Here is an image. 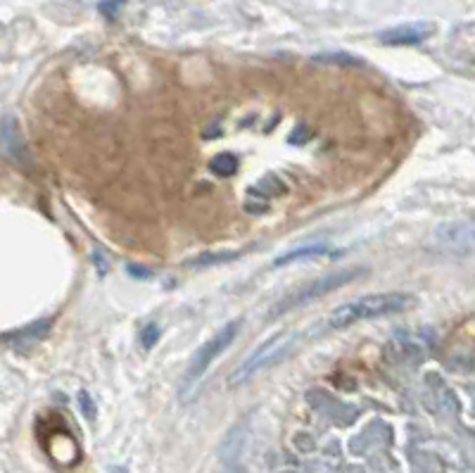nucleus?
I'll return each instance as SVG.
<instances>
[{
  "mask_svg": "<svg viewBox=\"0 0 475 473\" xmlns=\"http://www.w3.org/2000/svg\"><path fill=\"white\" fill-rule=\"evenodd\" d=\"M361 274H366V269L352 267V269H342V271H335V274H328V276L314 278L311 283L302 286L300 291H295V293L287 295V298H283L281 302L271 309V317L276 319V317H281V314H287V312H292V309L302 307V304L314 302L316 298H323V295H328V293L337 291V288L347 286V283L355 281V278H359Z\"/></svg>",
  "mask_w": 475,
  "mask_h": 473,
  "instance_id": "4",
  "label": "nucleus"
},
{
  "mask_svg": "<svg viewBox=\"0 0 475 473\" xmlns=\"http://www.w3.org/2000/svg\"><path fill=\"white\" fill-rule=\"evenodd\" d=\"M295 340H297V335L287 330V333H278L274 338L266 340V343H261L259 348H255L245 359H242L240 366L231 374L229 383L240 385V383H245V380H250L252 376L261 374V371H269L271 366H276L278 362L285 359V354L292 350Z\"/></svg>",
  "mask_w": 475,
  "mask_h": 473,
  "instance_id": "2",
  "label": "nucleus"
},
{
  "mask_svg": "<svg viewBox=\"0 0 475 473\" xmlns=\"http://www.w3.org/2000/svg\"><path fill=\"white\" fill-rule=\"evenodd\" d=\"M235 167H238V160L233 155H219L211 162V169H214L216 174H233Z\"/></svg>",
  "mask_w": 475,
  "mask_h": 473,
  "instance_id": "9",
  "label": "nucleus"
},
{
  "mask_svg": "<svg viewBox=\"0 0 475 473\" xmlns=\"http://www.w3.org/2000/svg\"><path fill=\"white\" fill-rule=\"evenodd\" d=\"M437 243L452 247V250H471L475 247V223L468 221H452L442 223L435 231Z\"/></svg>",
  "mask_w": 475,
  "mask_h": 473,
  "instance_id": "6",
  "label": "nucleus"
},
{
  "mask_svg": "<svg viewBox=\"0 0 475 473\" xmlns=\"http://www.w3.org/2000/svg\"><path fill=\"white\" fill-rule=\"evenodd\" d=\"M242 447H245V430L235 428L233 433L229 435V440L224 442V452H221L216 473H240Z\"/></svg>",
  "mask_w": 475,
  "mask_h": 473,
  "instance_id": "7",
  "label": "nucleus"
},
{
  "mask_svg": "<svg viewBox=\"0 0 475 473\" xmlns=\"http://www.w3.org/2000/svg\"><path fill=\"white\" fill-rule=\"evenodd\" d=\"M323 255H331V247L326 243H309L305 247H295V250L285 252L274 262V267H287L292 262H300V259H311V257H323Z\"/></svg>",
  "mask_w": 475,
  "mask_h": 473,
  "instance_id": "8",
  "label": "nucleus"
},
{
  "mask_svg": "<svg viewBox=\"0 0 475 473\" xmlns=\"http://www.w3.org/2000/svg\"><path fill=\"white\" fill-rule=\"evenodd\" d=\"M413 304L411 295L404 293H381V295H363L359 300L345 302L335 307L328 314V326L333 330L350 328L359 322H368V319L387 317V314L404 312Z\"/></svg>",
  "mask_w": 475,
  "mask_h": 473,
  "instance_id": "1",
  "label": "nucleus"
},
{
  "mask_svg": "<svg viewBox=\"0 0 475 473\" xmlns=\"http://www.w3.org/2000/svg\"><path fill=\"white\" fill-rule=\"evenodd\" d=\"M238 330H240V322H229L224 328L216 330L207 343H202L200 348L195 350V354L190 357L188 369H185V376H183V388H181L183 400L188 398V390L207 374V369L219 359V354L231 348V343L235 340Z\"/></svg>",
  "mask_w": 475,
  "mask_h": 473,
  "instance_id": "3",
  "label": "nucleus"
},
{
  "mask_svg": "<svg viewBox=\"0 0 475 473\" xmlns=\"http://www.w3.org/2000/svg\"><path fill=\"white\" fill-rule=\"evenodd\" d=\"M124 3L126 0H103V3H100V12H103L105 17H117V12Z\"/></svg>",
  "mask_w": 475,
  "mask_h": 473,
  "instance_id": "10",
  "label": "nucleus"
},
{
  "mask_svg": "<svg viewBox=\"0 0 475 473\" xmlns=\"http://www.w3.org/2000/svg\"><path fill=\"white\" fill-rule=\"evenodd\" d=\"M435 34V24L431 22H407L399 27L381 32V43L385 45H418Z\"/></svg>",
  "mask_w": 475,
  "mask_h": 473,
  "instance_id": "5",
  "label": "nucleus"
}]
</instances>
